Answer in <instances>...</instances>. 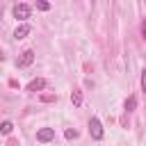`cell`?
I'll use <instances>...</instances> for the list:
<instances>
[{
    "label": "cell",
    "instance_id": "6da1fadb",
    "mask_svg": "<svg viewBox=\"0 0 146 146\" xmlns=\"http://www.w3.org/2000/svg\"><path fill=\"white\" fill-rule=\"evenodd\" d=\"M89 135H91V139H103V125H100V121L96 119V116H91L89 119Z\"/></svg>",
    "mask_w": 146,
    "mask_h": 146
},
{
    "label": "cell",
    "instance_id": "7a4b0ae2",
    "mask_svg": "<svg viewBox=\"0 0 146 146\" xmlns=\"http://www.w3.org/2000/svg\"><path fill=\"white\" fill-rule=\"evenodd\" d=\"M30 11H32V7H30V5H25V2H18V5H14V16H16L18 21H25V18H30Z\"/></svg>",
    "mask_w": 146,
    "mask_h": 146
},
{
    "label": "cell",
    "instance_id": "3957f363",
    "mask_svg": "<svg viewBox=\"0 0 146 146\" xmlns=\"http://www.w3.org/2000/svg\"><path fill=\"white\" fill-rule=\"evenodd\" d=\"M32 62H34V50H23L21 57L16 59V66H18V68H25V66H30Z\"/></svg>",
    "mask_w": 146,
    "mask_h": 146
},
{
    "label": "cell",
    "instance_id": "277c9868",
    "mask_svg": "<svg viewBox=\"0 0 146 146\" xmlns=\"http://www.w3.org/2000/svg\"><path fill=\"white\" fill-rule=\"evenodd\" d=\"M52 139H55V130H52V128H41V130L36 132V141H41V144L52 141Z\"/></svg>",
    "mask_w": 146,
    "mask_h": 146
},
{
    "label": "cell",
    "instance_id": "5b68a950",
    "mask_svg": "<svg viewBox=\"0 0 146 146\" xmlns=\"http://www.w3.org/2000/svg\"><path fill=\"white\" fill-rule=\"evenodd\" d=\"M30 32H32V27H30L27 23H21V25H18V27L14 30V39H25V36L30 34Z\"/></svg>",
    "mask_w": 146,
    "mask_h": 146
},
{
    "label": "cell",
    "instance_id": "8992f818",
    "mask_svg": "<svg viewBox=\"0 0 146 146\" xmlns=\"http://www.w3.org/2000/svg\"><path fill=\"white\" fill-rule=\"evenodd\" d=\"M43 87H46V80H43V78H34V80L27 82V91H32V94H34V91H41Z\"/></svg>",
    "mask_w": 146,
    "mask_h": 146
},
{
    "label": "cell",
    "instance_id": "52a82bcc",
    "mask_svg": "<svg viewBox=\"0 0 146 146\" xmlns=\"http://www.w3.org/2000/svg\"><path fill=\"white\" fill-rule=\"evenodd\" d=\"M123 107H125V112H132V110L137 107V98H135V96H128L125 103H123Z\"/></svg>",
    "mask_w": 146,
    "mask_h": 146
},
{
    "label": "cell",
    "instance_id": "ba28073f",
    "mask_svg": "<svg viewBox=\"0 0 146 146\" xmlns=\"http://www.w3.org/2000/svg\"><path fill=\"white\" fill-rule=\"evenodd\" d=\"M71 103H73V105H82V91H80V89H73V94H71Z\"/></svg>",
    "mask_w": 146,
    "mask_h": 146
},
{
    "label": "cell",
    "instance_id": "9c48e42d",
    "mask_svg": "<svg viewBox=\"0 0 146 146\" xmlns=\"http://www.w3.org/2000/svg\"><path fill=\"white\" fill-rule=\"evenodd\" d=\"M0 130H2V135H9V132L14 130V125H11V121H2V125H0Z\"/></svg>",
    "mask_w": 146,
    "mask_h": 146
},
{
    "label": "cell",
    "instance_id": "30bf717a",
    "mask_svg": "<svg viewBox=\"0 0 146 146\" xmlns=\"http://www.w3.org/2000/svg\"><path fill=\"white\" fill-rule=\"evenodd\" d=\"M36 9H41V11H48V9H50V2H46V0H36Z\"/></svg>",
    "mask_w": 146,
    "mask_h": 146
},
{
    "label": "cell",
    "instance_id": "8fae6325",
    "mask_svg": "<svg viewBox=\"0 0 146 146\" xmlns=\"http://www.w3.org/2000/svg\"><path fill=\"white\" fill-rule=\"evenodd\" d=\"M64 135H66V139H78V130H73V128H68Z\"/></svg>",
    "mask_w": 146,
    "mask_h": 146
},
{
    "label": "cell",
    "instance_id": "7c38bea8",
    "mask_svg": "<svg viewBox=\"0 0 146 146\" xmlns=\"http://www.w3.org/2000/svg\"><path fill=\"white\" fill-rule=\"evenodd\" d=\"M141 89H144V94H146V68H144V73H141Z\"/></svg>",
    "mask_w": 146,
    "mask_h": 146
},
{
    "label": "cell",
    "instance_id": "4fadbf2b",
    "mask_svg": "<svg viewBox=\"0 0 146 146\" xmlns=\"http://www.w3.org/2000/svg\"><path fill=\"white\" fill-rule=\"evenodd\" d=\"M141 36L146 39V21H141Z\"/></svg>",
    "mask_w": 146,
    "mask_h": 146
}]
</instances>
